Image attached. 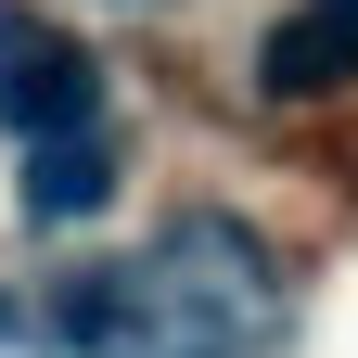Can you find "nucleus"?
I'll return each mask as SVG.
<instances>
[{
  "label": "nucleus",
  "instance_id": "f03ea898",
  "mask_svg": "<svg viewBox=\"0 0 358 358\" xmlns=\"http://www.w3.org/2000/svg\"><path fill=\"white\" fill-rule=\"evenodd\" d=\"M90 115H103V64L64 26H38L26 0H0V128L52 141V128H90Z\"/></svg>",
  "mask_w": 358,
  "mask_h": 358
},
{
  "label": "nucleus",
  "instance_id": "f257e3e1",
  "mask_svg": "<svg viewBox=\"0 0 358 358\" xmlns=\"http://www.w3.org/2000/svg\"><path fill=\"white\" fill-rule=\"evenodd\" d=\"M268 256L231 231V217H179L154 256L103 268L64 307V345L90 358H256L268 345Z\"/></svg>",
  "mask_w": 358,
  "mask_h": 358
},
{
  "label": "nucleus",
  "instance_id": "39448f33",
  "mask_svg": "<svg viewBox=\"0 0 358 358\" xmlns=\"http://www.w3.org/2000/svg\"><path fill=\"white\" fill-rule=\"evenodd\" d=\"M333 13H358V0H333Z\"/></svg>",
  "mask_w": 358,
  "mask_h": 358
},
{
  "label": "nucleus",
  "instance_id": "20e7f679",
  "mask_svg": "<svg viewBox=\"0 0 358 358\" xmlns=\"http://www.w3.org/2000/svg\"><path fill=\"white\" fill-rule=\"evenodd\" d=\"M103 192H115L103 128H52V141H26V217H90Z\"/></svg>",
  "mask_w": 358,
  "mask_h": 358
},
{
  "label": "nucleus",
  "instance_id": "7ed1b4c3",
  "mask_svg": "<svg viewBox=\"0 0 358 358\" xmlns=\"http://www.w3.org/2000/svg\"><path fill=\"white\" fill-rule=\"evenodd\" d=\"M358 77V13H282L268 26V52H256V90H282V103H333V90Z\"/></svg>",
  "mask_w": 358,
  "mask_h": 358
}]
</instances>
